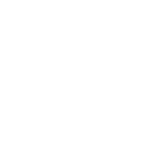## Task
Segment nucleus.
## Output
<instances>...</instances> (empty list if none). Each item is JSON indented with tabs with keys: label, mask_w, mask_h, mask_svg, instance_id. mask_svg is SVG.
I'll list each match as a JSON object with an SVG mask.
<instances>
[]
</instances>
